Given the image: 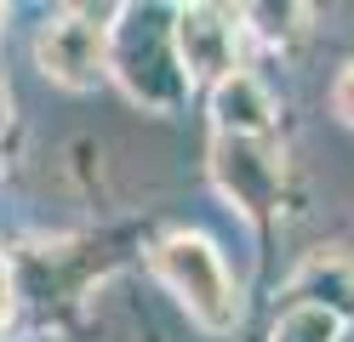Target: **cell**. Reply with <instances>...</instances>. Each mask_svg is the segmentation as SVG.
Listing matches in <instances>:
<instances>
[{
	"label": "cell",
	"mask_w": 354,
	"mask_h": 342,
	"mask_svg": "<svg viewBox=\"0 0 354 342\" xmlns=\"http://www.w3.org/2000/svg\"><path fill=\"white\" fill-rule=\"evenodd\" d=\"M154 274L166 280V291L189 308L194 325L206 331H234L240 303H234V285H229V268L217 257V245L206 234H171L154 251Z\"/></svg>",
	"instance_id": "6da1fadb"
},
{
	"label": "cell",
	"mask_w": 354,
	"mask_h": 342,
	"mask_svg": "<svg viewBox=\"0 0 354 342\" xmlns=\"http://www.w3.org/2000/svg\"><path fill=\"white\" fill-rule=\"evenodd\" d=\"M35 63L46 80L69 86V91L97 86V75L109 68V23H97V6L57 12L35 40Z\"/></svg>",
	"instance_id": "7a4b0ae2"
},
{
	"label": "cell",
	"mask_w": 354,
	"mask_h": 342,
	"mask_svg": "<svg viewBox=\"0 0 354 342\" xmlns=\"http://www.w3.org/2000/svg\"><path fill=\"white\" fill-rule=\"evenodd\" d=\"M171 52L189 86H223L240 75V12L229 6H183L171 12Z\"/></svg>",
	"instance_id": "3957f363"
},
{
	"label": "cell",
	"mask_w": 354,
	"mask_h": 342,
	"mask_svg": "<svg viewBox=\"0 0 354 342\" xmlns=\"http://www.w3.org/2000/svg\"><path fill=\"white\" fill-rule=\"evenodd\" d=\"M212 171H217V189H223L246 217L274 211V200H280V160L263 149V143L217 137V149H212Z\"/></svg>",
	"instance_id": "277c9868"
},
{
	"label": "cell",
	"mask_w": 354,
	"mask_h": 342,
	"mask_svg": "<svg viewBox=\"0 0 354 342\" xmlns=\"http://www.w3.org/2000/svg\"><path fill=\"white\" fill-rule=\"evenodd\" d=\"M212 114H217V137H240V143H263L274 126V97L263 91L257 75H229L223 86H212Z\"/></svg>",
	"instance_id": "5b68a950"
},
{
	"label": "cell",
	"mask_w": 354,
	"mask_h": 342,
	"mask_svg": "<svg viewBox=\"0 0 354 342\" xmlns=\"http://www.w3.org/2000/svg\"><path fill=\"white\" fill-rule=\"evenodd\" d=\"M337 331H343V319L331 314V308L297 303V308L274 325V342H337Z\"/></svg>",
	"instance_id": "8992f818"
},
{
	"label": "cell",
	"mask_w": 354,
	"mask_h": 342,
	"mask_svg": "<svg viewBox=\"0 0 354 342\" xmlns=\"http://www.w3.org/2000/svg\"><path fill=\"white\" fill-rule=\"evenodd\" d=\"M331 108H337L343 126H354V63L337 75V86H331Z\"/></svg>",
	"instance_id": "52a82bcc"
},
{
	"label": "cell",
	"mask_w": 354,
	"mask_h": 342,
	"mask_svg": "<svg viewBox=\"0 0 354 342\" xmlns=\"http://www.w3.org/2000/svg\"><path fill=\"white\" fill-rule=\"evenodd\" d=\"M6 303H12V268H6V257H0V314H6Z\"/></svg>",
	"instance_id": "ba28073f"
},
{
	"label": "cell",
	"mask_w": 354,
	"mask_h": 342,
	"mask_svg": "<svg viewBox=\"0 0 354 342\" xmlns=\"http://www.w3.org/2000/svg\"><path fill=\"white\" fill-rule=\"evenodd\" d=\"M6 120H12V91L0 86V131H6Z\"/></svg>",
	"instance_id": "9c48e42d"
},
{
	"label": "cell",
	"mask_w": 354,
	"mask_h": 342,
	"mask_svg": "<svg viewBox=\"0 0 354 342\" xmlns=\"http://www.w3.org/2000/svg\"><path fill=\"white\" fill-rule=\"evenodd\" d=\"M0 23H6V6H0Z\"/></svg>",
	"instance_id": "30bf717a"
}]
</instances>
